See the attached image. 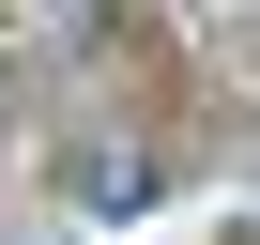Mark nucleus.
Returning a JSON list of instances; mask_svg holds the SVG:
<instances>
[{
    "label": "nucleus",
    "mask_w": 260,
    "mask_h": 245,
    "mask_svg": "<svg viewBox=\"0 0 260 245\" xmlns=\"http://www.w3.org/2000/svg\"><path fill=\"white\" fill-rule=\"evenodd\" d=\"M61 199H77V215H138V199H153V154H138V138H77V154H61Z\"/></svg>",
    "instance_id": "nucleus-1"
},
{
    "label": "nucleus",
    "mask_w": 260,
    "mask_h": 245,
    "mask_svg": "<svg viewBox=\"0 0 260 245\" xmlns=\"http://www.w3.org/2000/svg\"><path fill=\"white\" fill-rule=\"evenodd\" d=\"M0 92H16V77H0Z\"/></svg>",
    "instance_id": "nucleus-2"
}]
</instances>
